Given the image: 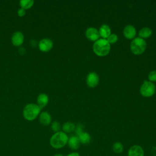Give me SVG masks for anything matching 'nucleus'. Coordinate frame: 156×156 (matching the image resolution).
<instances>
[{
    "label": "nucleus",
    "instance_id": "f257e3e1",
    "mask_svg": "<svg viewBox=\"0 0 156 156\" xmlns=\"http://www.w3.org/2000/svg\"><path fill=\"white\" fill-rule=\"evenodd\" d=\"M68 136L63 132H58L52 135L50 138V145L54 149H61L68 143Z\"/></svg>",
    "mask_w": 156,
    "mask_h": 156
},
{
    "label": "nucleus",
    "instance_id": "f03ea898",
    "mask_svg": "<svg viewBox=\"0 0 156 156\" xmlns=\"http://www.w3.org/2000/svg\"><path fill=\"white\" fill-rule=\"evenodd\" d=\"M110 44L106 39H98L94 42L93 46V49L96 55L104 57L108 54L110 51Z\"/></svg>",
    "mask_w": 156,
    "mask_h": 156
},
{
    "label": "nucleus",
    "instance_id": "7ed1b4c3",
    "mask_svg": "<svg viewBox=\"0 0 156 156\" xmlns=\"http://www.w3.org/2000/svg\"><path fill=\"white\" fill-rule=\"evenodd\" d=\"M41 108L37 104H29L23 109V116L28 121L35 119L40 112Z\"/></svg>",
    "mask_w": 156,
    "mask_h": 156
},
{
    "label": "nucleus",
    "instance_id": "20e7f679",
    "mask_svg": "<svg viewBox=\"0 0 156 156\" xmlns=\"http://www.w3.org/2000/svg\"><path fill=\"white\" fill-rule=\"evenodd\" d=\"M146 48V42L140 37L134 38L130 43V50L135 55L143 54Z\"/></svg>",
    "mask_w": 156,
    "mask_h": 156
},
{
    "label": "nucleus",
    "instance_id": "39448f33",
    "mask_svg": "<svg viewBox=\"0 0 156 156\" xmlns=\"http://www.w3.org/2000/svg\"><path fill=\"white\" fill-rule=\"evenodd\" d=\"M155 92V85L154 83L144 80L140 88V93L144 97H151Z\"/></svg>",
    "mask_w": 156,
    "mask_h": 156
},
{
    "label": "nucleus",
    "instance_id": "423d86ee",
    "mask_svg": "<svg viewBox=\"0 0 156 156\" xmlns=\"http://www.w3.org/2000/svg\"><path fill=\"white\" fill-rule=\"evenodd\" d=\"M87 84L90 88L95 87L99 82V76L94 72L90 73L87 76Z\"/></svg>",
    "mask_w": 156,
    "mask_h": 156
},
{
    "label": "nucleus",
    "instance_id": "0eeeda50",
    "mask_svg": "<svg viewBox=\"0 0 156 156\" xmlns=\"http://www.w3.org/2000/svg\"><path fill=\"white\" fill-rule=\"evenodd\" d=\"M85 35L89 40L93 41H97L100 37L99 31L96 28L92 27H88L86 30Z\"/></svg>",
    "mask_w": 156,
    "mask_h": 156
},
{
    "label": "nucleus",
    "instance_id": "6e6552de",
    "mask_svg": "<svg viewBox=\"0 0 156 156\" xmlns=\"http://www.w3.org/2000/svg\"><path fill=\"white\" fill-rule=\"evenodd\" d=\"M38 47L40 51L43 52H48L52 48L53 43L49 38H43L40 41Z\"/></svg>",
    "mask_w": 156,
    "mask_h": 156
},
{
    "label": "nucleus",
    "instance_id": "1a4fd4ad",
    "mask_svg": "<svg viewBox=\"0 0 156 156\" xmlns=\"http://www.w3.org/2000/svg\"><path fill=\"white\" fill-rule=\"evenodd\" d=\"M127 156H144V149L139 145H133L129 149Z\"/></svg>",
    "mask_w": 156,
    "mask_h": 156
},
{
    "label": "nucleus",
    "instance_id": "9d476101",
    "mask_svg": "<svg viewBox=\"0 0 156 156\" xmlns=\"http://www.w3.org/2000/svg\"><path fill=\"white\" fill-rule=\"evenodd\" d=\"M24 41V35L19 31L13 33L12 37V44L15 46H19L23 44Z\"/></svg>",
    "mask_w": 156,
    "mask_h": 156
},
{
    "label": "nucleus",
    "instance_id": "9b49d317",
    "mask_svg": "<svg viewBox=\"0 0 156 156\" xmlns=\"http://www.w3.org/2000/svg\"><path fill=\"white\" fill-rule=\"evenodd\" d=\"M136 29L132 25L126 26L123 30V34L127 39H133L136 35Z\"/></svg>",
    "mask_w": 156,
    "mask_h": 156
},
{
    "label": "nucleus",
    "instance_id": "f8f14e48",
    "mask_svg": "<svg viewBox=\"0 0 156 156\" xmlns=\"http://www.w3.org/2000/svg\"><path fill=\"white\" fill-rule=\"evenodd\" d=\"M68 146L72 150H77L79 148L80 146V142L77 136H71V137L68 138Z\"/></svg>",
    "mask_w": 156,
    "mask_h": 156
},
{
    "label": "nucleus",
    "instance_id": "ddd939ff",
    "mask_svg": "<svg viewBox=\"0 0 156 156\" xmlns=\"http://www.w3.org/2000/svg\"><path fill=\"white\" fill-rule=\"evenodd\" d=\"M99 33L102 38H107L111 35L110 27L107 24H102L99 28Z\"/></svg>",
    "mask_w": 156,
    "mask_h": 156
},
{
    "label": "nucleus",
    "instance_id": "4468645a",
    "mask_svg": "<svg viewBox=\"0 0 156 156\" xmlns=\"http://www.w3.org/2000/svg\"><path fill=\"white\" fill-rule=\"evenodd\" d=\"M48 101H49V98L48 95H46V94L41 93L38 96L37 102V105L40 107L41 109L44 107L48 104Z\"/></svg>",
    "mask_w": 156,
    "mask_h": 156
},
{
    "label": "nucleus",
    "instance_id": "2eb2a0df",
    "mask_svg": "<svg viewBox=\"0 0 156 156\" xmlns=\"http://www.w3.org/2000/svg\"><path fill=\"white\" fill-rule=\"evenodd\" d=\"M39 120L41 124L44 126L49 125L51 122V116L47 112H42L39 116Z\"/></svg>",
    "mask_w": 156,
    "mask_h": 156
},
{
    "label": "nucleus",
    "instance_id": "dca6fc26",
    "mask_svg": "<svg viewBox=\"0 0 156 156\" xmlns=\"http://www.w3.org/2000/svg\"><path fill=\"white\" fill-rule=\"evenodd\" d=\"M78 138L80 143L83 144H88L91 141V136L90 135L85 132H82L80 135H79Z\"/></svg>",
    "mask_w": 156,
    "mask_h": 156
},
{
    "label": "nucleus",
    "instance_id": "f3484780",
    "mask_svg": "<svg viewBox=\"0 0 156 156\" xmlns=\"http://www.w3.org/2000/svg\"><path fill=\"white\" fill-rule=\"evenodd\" d=\"M139 36L141 38H147L151 36L152 30L149 27H143L139 31Z\"/></svg>",
    "mask_w": 156,
    "mask_h": 156
},
{
    "label": "nucleus",
    "instance_id": "a211bd4d",
    "mask_svg": "<svg viewBox=\"0 0 156 156\" xmlns=\"http://www.w3.org/2000/svg\"><path fill=\"white\" fill-rule=\"evenodd\" d=\"M75 129V124L71 122H66L62 126V129L63 130V132L65 133H71L74 131Z\"/></svg>",
    "mask_w": 156,
    "mask_h": 156
},
{
    "label": "nucleus",
    "instance_id": "6ab92c4d",
    "mask_svg": "<svg viewBox=\"0 0 156 156\" xmlns=\"http://www.w3.org/2000/svg\"><path fill=\"white\" fill-rule=\"evenodd\" d=\"M112 149L113 151L116 154H121L122 152L124 150V146L123 144L119 141L115 142L113 144L112 146Z\"/></svg>",
    "mask_w": 156,
    "mask_h": 156
},
{
    "label": "nucleus",
    "instance_id": "aec40b11",
    "mask_svg": "<svg viewBox=\"0 0 156 156\" xmlns=\"http://www.w3.org/2000/svg\"><path fill=\"white\" fill-rule=\"evenodd\" d=\"M34 3V1L33 0H21L20 1L21 8L24 9V10L30 8L33 5Z\"/></svg>",
    "mask_w": 156,
    "mask_h": 156
},
{
    "label": "nucleus",
    "instance_id": "412c9836",
    "mask_svg": "<svg viewBox=\"0 0 156 156\" xmlns=\"http://www.w3.org/2000/svg\"><path fill=\"white\" fill-rule=\"evenodd\" d=\"M51 129L55 132V133L60 132V130L61 129V126L60 124V123L57 121H54L52 124H51Z\"/></svg>",
    "mask_w": 156,
    "mask_h": 156
},
{
    "label": "nucleus",
    "instance_id": "4be33fe9",
    "mask_svg": "<svg viewBox=\"0 0 156 156\" xmlns=\"http://www.w3.org/2000/svg\"><path fill=\"white\" fill-rule=\"evenodd\" d=\"M107 40L110 44H113L117 41L118 36L115 34H112L107 38Z\"/></svg>",
    "mask_w": 156,
    "mask_h": 156
},
{
    "label": "nucleus",
    "instance_id": "5701e85b",
    "mask_svg": "<svg viewBox=\"0 0 156 156\" xmlns=\"http://www.w3.org/2000/svg\"><path fill=\"white\" fill-rule=\"evenodd\" d=\"M148 79L150 82H156V71H152L148 75Z\"/></svg>",
    "mask_w": 156,
    "mask_h": 156
},
{
    "label": "nucleus",
    "instance_id": "b1692460",
    "mask_svg": "<svg viewBox=\"0 0 156 156\" xmlns=\"http://www.w3.org/2000/svg\"><path fill=\"white\" fill-rule=\"evenodd\" d=\"M75 132L77 136L83 132V126L82 124H78L75 129Z\"/></svg>",
    "mask_w": 156,
    "mask_h": 156
},
{
    "label": "nucleus",
    "instance_id": "393cba45",
    "mask_svg": "<svg viewBox=\"0 0 156 156\" xmlns=\"http://www.w3.org/2000/svg\"><path fill=\"white\" fill-rule=\"evenodd\" d=\"M17 13H18V15L19 16H23L26 14V11H25V10L24 9L20 8V9H19L18 10V12Z\"/></svg>",
    "mask_w": 156,
    "mask_h": 156
},
{
    "label": "nucleus",
    "instance_id": "a878e982",
    "mask_svg": "<svg viewBox=\"0 0 156 156\" xmlns=\"http://www.w3.org/2000/svg\"><path fill=\"white\" fill-rule=\"evenodd\" d=\"M66 156H80V154L78 152H71V153L69 154Z\"/></svg>",
    "mask_w": 156,
    "mask_h": 156
},
{
    "label": "nucleus",
    "instance_id": "bb28decb",
    "mask_svg": "<svg viewBox=\"0 0 156 156\" xmlns=\"http://www.w3.org/2000/svg\"><path fill=\"white\" fill-rule=\"evenodd\" d=\"M53 156H64L63 155L61 154H55V155H54Z\"/></svg>",
    "mask_w": 156,
    "mask_h": 156
}]
</instances>
